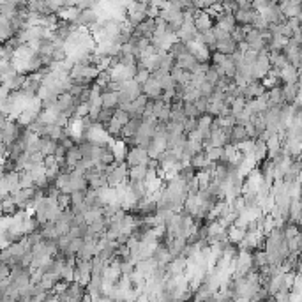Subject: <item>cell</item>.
Instances as JSON below:
<instances>
[{
  "label": "cell",
  "instance_id": "cell-26",
  "mask_svg": "<svg viewBox=\"0 0 302 302\" xmlns=\"http://www.w3.org/2000/svg\"><path fill=\"white\" fill-rule=\"evenodd\" d=\"M65 159H67V163L69 164H76L78 161L83 159V154H81V149H80V143H76L75 147H71V149L67 150Z\"/></svg>",
  "mask_w": 302,
  "mask_h": 302
},
{
  "label": "cell",
  "instance_id": "cell-27",
  "mask_svg": "<svg viewBox=\"0 0 302 302\" xmlns=\"http://www.w3.org/2000/svg\"><path fill=\"white\" fill-rule=\"evenodd\" d=\"M115 110L117 108H101V112H99V117H98V124H101V126H104V124H108V122L112 121L113 115H115Z\"/></svg>",
  "mask_w": 302,
  "mask_h": 302
},
{
  "label": "cell",
  "instance_id": "cell-12",
  "mask_svg": "<svg viewBox=\"0 0 302 302\" xmlns=\"http://www.w3.org/2000/svg\"><path fill=\"white\" fill-rule=\"evenodd\" d=\"M141 122H143L141 117H131V121L127 122L126 126L122 127V141H126V140L133 138V136L138 133L140 126H141Z\"/></svg>",
  "mask_w": 302,
  "mask_h": 302
},
{
  "label": "cell",
  "instance_id": "cell-43",
  "mask_svg": "<svg viewBox=\"0 0 302 302\" xmlns=\"http://www.w3.org/2000/svg\"><path fill=\"white\" fill-rule=\"evenodd\" d=\"M299 85H302V65L299 67Z\"/></svg>",
  "mask_w": 302,
  "mask_h": 302
},
{
  "label": "cell",
  "instance_id": "cell-6",
  "mask_svg": "<svg viewBox=\"0 0 302 302\" xmlns=\"http://www.w3.org/2000/svg\"><path fill=\"white\" fill-rule=\"evenodd\" d=\"M214 23L216 20L205 9H198V13L195 14V25L198 28V32H207L210 28H214Z\"/></svg>",
  "mask_w": 302,
  "mask_h": 302
},
{
  "label": "cell",
  "instance_id": "cell-1",
  "mask_svg": "<svg viewBox=\"0 0 302 302\" xmlns=\"http://www.w3.org/2000/svg\"><path fill=\"white\" fill-rule=\"evenodd\" d=\"M99 21H101V14H99V11L94 9V7H85V9L80 11L78 20H76V25H78L80 28H87V30H90V28H92L96 23H99Z\"/></svg>",
  "mask_w": 302,
  "mask_h": 302
},
{
  "label": "cell",
  "instance_id": "cell-19",
  "mask_svg": "<svg viewBox=\"0 0 302 302\" xmlns=\"http://www.w3.org/2000/svg\"><path fill=\"white\" fill-rule=\"evenodd\" d=\"M270 62H272V67H274V69H283L284 65L290 64L288 57H286L284 50H281V51H270Z\"/></svg>",
  "mask_w": 302,
  "mask_h": 302
},
{
  "label": "cell",
  "instance_id": "cell-17",
  "mask_svg": "<svg viewBox=\"0 0 302 302\" xmlns=\"http://www.w3.org/2000/svg\"><path fill=\"white\" fill-rule=\"evenodd\" d=\"M269 99H270V106H283L284 104L283 85H276V87L269 88Z\"/></svg>",
  "mask_w": 302,
  "mask_h": 302
},
{
  "label": "cell",
  "instance_id": "cell-25",
  "mask_svg": "<svg viewBox=\"0 0 302 302\" xmlns=\"http://www.w3.org/2000/svg\"><path fill=\"white\" fill-rule=\"evenodd\" d=\"M205 154L210 163H219L223 159L224 147H209V149H205Z\"/></svg>",
  "mask_w": 302,
  "mask_h": 302
},
{
  "label": "cell",
  "instance_id": "cell-22",
  "mask_svg": "<svg viewBox=\"0 0 302 302\" xmlns=\"http://www.w3.org/2000/svg\"><path fill=\"white\" fill-rule=\"evenodd\" d=\"M149 172L147 164H136V166H129V181H145Z\"/></svg>",
  "mask_w": 302,
  "mask_h": 302
},
{
  "label": "cell",
  "instance_id": "cell-30",
  "mask_svg": "<svg viewBox=\"0 0 302 302\" xmlns=\"http://www.w3.org/2000/svg\"><path fill=\"white\" fill-rule=\"evenodd\" d=\"M219 78H221V75H219V71H218V67L216 65H212L210 64V67H209V71L205 73V80L209 81V83H212L216 87V83L219 81Z\"/></svg>",
  "mask_w": 302,
  "mask_h": 302
},
{
  "label": "cell",
  "instance_id": "cell-39",
  "mask_svg": "<svg viewBox=\"0 0 302 302\" xmlns=\"http://www.w3.org/2000/svg\"><path fill=\"white\" fill-rule=\"evenodd\" d=\"M196 108L200 110L201 113H207V108H209V98H203V96H200V98L195 101Z\"/></svg>",
  "mask_w": 302,
  "mask_h": 302
},
{
  "label": "cell",
  "instance_id": "cell-16",
  "mask_svg": "<svg viewBox=\"0 0 302 302\" xmlns=\"http://www.w3.org/2000/svg\"><path fill=\"white\" fill-rule=\"evenodd\" d=\"M170 75L173 76L175 83H177V85H182V87H186V85L191 81V73H189V71L184 69V67H181V65H175Z\"/></svg>",
  "mask_w": 302,
  "mask_h": 302
},
{
  "label": "cell",
  "instance_id": "cell-18",
  "mask_svg": "<svg viewBox=\"0 0 302 302\" xmlns=\"http://www.w3.org/2000/svg\"><path fill=\"white\" fill-rule=\"evenodd\" d=\"M104 131H106V135L108 136H112V138H119V140H122V124L119 121H117L115 117H113L112 121L108 122V124H104Z\"/></svg>",
  "mask_w": 302,
  "mask_h": 302
},
{
  "label": "cell",
  "instance_id": "cell-11",
  "mask_svg": "<svg viewBox=\"0 0 302 302\" xmlns=\"http://www.w3.org/2000/svg\"><path fill=\"white\" fill-rule=\"evenodd\" d=\"M279 76L283 83H299V67L293 64H286L283 69H279Z\"/></svg>",
  "mask_w": 302,
  "mask_h": 302
},
{
  "label": "cell",
  "instance_id": "cell-38",
  "mask_svg": "<svg viewBox=\"0 0 302 302\" xmlns=\"http://www.w3.org/2000/svg\"><path fill=\"white\" fill-rule=\"evenodd\" d=\"M253 28H256V30H269L270 23H269V21H267L265 18L258 16V18L255 20V23H253Z\"/></svg>",
  "mask_w": 302,
  "mask_h": 302
},
{
  "label": "cell",
  "instance_id": "cell-40",
  "mask_svg": "<svg viewBox=\"0 0 302 302\" xmlns=\"http://www.w3.org/2000/svg\"><path fill=\"white\" fill-rule=\"evenodd\" d=\"M274 301L279 302H288L290 301V290H279L274 293Z\"/></svg>",
  "mask_w": 302,
  "mask_h": 302
},
{
  "label": "cell",
  "instance_id": "cell-42",
  "mask_svg": "<svg viewBox=\"0 0 302 302\" xmlns=\"http://www.w3.org/2000/svg\"><path fill=\"white\" fill-rule=\"evenodd\" d=\"M67 150H69V149H67V147H64V145H62L60 141H59V147H57L55 156H57V158H59V159H60V158H65V156H67Z\"/></svg>",
  "mask_w": 302,
  "mask_h": 302
},
{
  "label": "cell",
  "instance_id": "cell-35",
  "mask_svg": "<svg viewBox=\"0 0 302 302\" xmlns=\"http://www.w3.org/2000/svg\"><path fill=\"white\" fill-rule=\"evenodd\" d=\"M214 90H216V87L212 83H209V81H203V83L200 85V92H201V96L203 98H212V94H214Z\"/></svg>",
  "mask_w": 302,
  "mask_h": 302
},
{
  "label": "cell",
  "instance_id": "cell-32",
  "mask_svg": "<svg viewBox=\"0 0 302 302\" xmlns=\"http://www.w3.org/2000/svg\"><path fill=\"white\" fill-rule=\"evenodd\" d=\"M113 117H115L117 121L121 122L122 126H126L127 122L131 121V113L127 112V110H124V108H121V106H119V108L115 110V115H113Z\"/></svg>",
  "mask_w": 302,
  "mask_h": 302
},
{
  "label": "cell",
  "instance_id": "cell-37",
  "mask_svg": "<svg viewBox=\"0 0 302 302\" xmlns=\"http://www.w3.org/2000/svg\"><path fill=\"white\" fill-rule=\"evenodd\" d=\"M57 200H59V205H60L62 209H69L71 207V193H64V191H62Z\"/></svg>",
  "mask_w": 302,
  "mask_h": 302
},
{
  "label": "cell",
  "instance_id": "cell-5",
  "mask_svg": "<svg viewBox=\"0 0 302 302\" xmlns=\"http://www.w3.org/2000/svg\"><path fill=\"white\" fill-rule=\"evenodd\" d=\"M156 25H158L156 18L143 20L141 23H138L135 27V30H133V36H136V38H152L154 32H156Z\"/></svg>",
  "mask_w": 302,
  "mask_h": 302
},
{
  "label": "cell",
  "instance_id": "cell-2",
  "mask_svg": "<svg viewBox=\"0 0 302 302\" xmlns=\"http://www.w3.org/2000/svg\"><path fill=\"white\" fill-rule=\"evenodd\" d=\"M124 159L127 161L129 166H136V164H147L149 163V150L143 149V147H138V145H133L129 150H126L124 154Z\"/></svg>",
  "mask_w": 302,
  "mask_h": 302
},
{
  "label": "cell",
  "instance_id": "cell-15",
  "mask_svg": "<svg viewBox=\"0 0 302 302\" xmlns=\"http://www.w3.org/2000/svg\"><path fill=\"white\" fill-rule=\"evenodd\" d=\"M177 65H181V67H184L186 71L193 73V71L196 69V65H198V59H196V55H193L191 51H187V53H184L182 57L177 59Z\"/></svg>",
  "mask_w": 302,
  "mask_h": 302
},
{
  "label": "cell",
  "instance_id": "cell-33",
  "mask_svg": "<svg viewBox=\"0 0 302 302\" xmlns=\"http://www.w3.org/2000/svg\"><path fill=\"white\" fill-rule=\"evenodd\" d=\"M184 113H186L187 117H200L201 112L196 108L195 102H186L184 101Z\"/></svg>",
  "mask_w": 302,
  "mask_h": 302
},
{
  "label": "cell",
  "instance_id": "cell-4",
  "mask_svg": "<svg viewBox=\"0 0 302 302\" xmlns=\"http://www.w3.org/2000/svg\"><path fill=\"white\" fill-rule=\"evenodd\" d=\"M279 7L286 18H297L302 13V0H279Z\"/></svg>",
  "mask_w": 302,
  "mask_h": 302
},
{
  "label": "cell",
  "instance_id": "cell-13",
  "mask_svg": "<svg viewBox=\"0 0 302 302\" xmlns=\"http://www.w3.org/2000/svg\"><path fill=\"white\" fill-rule=\"evenodd\" d=\"M299 94H301V85L299 83H283V96L284 102L293 104L299 101Z\"/></svg>",
  "mask_w": 302,
  "mask_h": 302
},
{
  "label": "cell",
  "instance_id": "cell-31",
  "mask_svg": "<svg viewBox=\"0 0 302 302\" xmlns=\"http://www.w3.org/2000/svg\"><path fill=\"white\" fill-rule=\"evenodd\" d=\"M75 265H64V269H62V281L65 283H71V281H75Z\"/></svg>",
  "mask_w": 302,
  "mask_h": 302
},
{
  "label": "cell",
  "instance_id": "cell-28",
  "mask_svg": "<svg viewBox=\"0 0 302 302\" xmlns=\"http://www.w3.org/2000/svg\"><path fill=\"white\" fill-rule=\"evenodd\" d=\"M246 102H247V99L244 98V96H239V98H235L232 101V115H235L237 117L239 113L246 108Z\"/></svg>",
  "mask_w": 302,
  "mask_h": 302
},
{
  "label": "cell",
  "instance_id": "cell-23",
  "mask_svg": "<svg viewBox=\"0 0 302 302\" xmlns=\"http://www.w3.org/2000/svg\"><path fill=\"white\" fill-rule=\"evenodd\" d=\"M244 140H249V135H247L246 126H241V124H235L232 129V143L239 145Z\"/></svg>",
  "mask_w": 302,
  "mask_h": 302
},
{
  "label": "cell",
  "instance_id": "cell-7",
  "mask_svg": "<svg viewBox=\"0 0 302 302\" xmlns=\"http://www.w3.org/2000/svg\"><path fill=\"white\" fill-rule=\"evenodd\" d=\"M163 87L159 83V80H156L154 76H150L147 81L143 83V94L145 96H149V99L156 101V99H161L163 98Z\"/></svg>",
  "mask_w": 302,
  "mask_h": 302
},
{
  "label": "cell",
  "instance_id": "cell-21",
  "mask_svg": "<svg viewBox=\"0 0 302 302\" xmlns=\"http://www.w3.org/2000/svg\"><path fill=\"white\" fill-rule=\"evenodd\" d=\"M246 233H247V228L239 226V224H232V226L228 228V237H230V241L233 244H239L242 239L246 237Z\"/></svg>",
  "mask_w": 302,
  "mask_h": 302
},
{
  "label": "cell",
  "instance_id": "cell-20",
  "mask_svg": "<svg viewBox=\"0 0 302 302\" xmlns=\"http://www.w3.org/2000/svg\"><path fill=\"white\" fill-rule=\"evenodd\" d=\"M189 164H193V166L200 172V170H207V168L210 166V161L207 159V154H205V149L201 150V152H198V154H195L193 158H191V161H189Z\"/></svg>",
  "mask_w": 302,
  "mask_h": 302
},
{
  "label": "cell",
  "instance_id": "cell-41",
  "mask_svg": "<svg viewBox=\"0 0 302 302\" xmlns=\"http://www.w3.org/2000/svg\"><path fill=\"white\" fill-rule=\"evenodd\" d=\"M269 4H270V0H253V7H255L258 13H260L262 9H265Z\"/></svg>",
  "mask_w": 302,
  "mask_h": 302
},
{
  "label": "cell",
  "instance_id": "cell-10",
  "mask_svg": "<svg viewBox=\"0 0 302 302\" xmlns=\"http://www.w3.org/2000/svg\"><path fill=\"white\" fill-rule=\"evenodd\" d=\"M237 50H239V42L232 38V34H230L228 38L219 39V41L216 42V51H221L224 55H233Z\"/></svg>",
  "mask_w": 302,
  "mask_h": 302
},
{
  "label": "cell",
  "instance_id": "cell-36",
  "mask_svg": "<svg viewBox=\"0 0 302 302\" xmlns=\"http://www.w3.org/2000/svg\"><path fill=\"white\" fill-rule=\"evenodd\" d=\"M198 129V117H187L186 124H184V131L186 133H191V131Z\"/></svg>",
  "mask_w": 302,
  "mask_h": 302
},
{
  "label": "cell",
  "instance_id": "cell-3",
  "mask_svg": "<svg viewBox=\"0 0 302 302\" xmlns=\"http://www.w3.org/2000/svg\"><path fill=\"white\" fill-rule=\"evenodd\" d=\"M267 90H269V88L265 87L262 80H251L246 87H242V96L249 101V99H255V98H258V96H262V94H265Z\"/></svg>",
  "mask_w": 302,
  "mask_h": 302
},
{
  "label": "cell",
  "instance_id": "cell-8",
  "mask_svg": "<svg viewBox=\"0 0 302 302\" xmlns=\"http://www.w3.org/2000/svg\"><path fill=\"white\" fill-rule=\"evenodd\" d=\"M246 42H247V46L251 48V50H256V51H260V50H263V48H267V41H265V38L262 36L260 30H256V28L247 30Z\"/></svg>",
  "mask_w": 302,
  "mask_h": 302
},
{
  "label": "cell",
  "instance_id": "cell-24",
  "mask_svg": "<svg viewBox=\"0 0 302 302\" xmlns=\"http://www.w3.org/2000/svg\"><path fill=\"white\" fill-rule=\"evenodd\" d=\"M200 96H201L200 87H195V85H191V83H187L186 87H184V101L186 102H195Z\"/></svg>",
  "mask_w": 302,
  "mask_h": 302
},
{
  "label": "cell",
  "instance_id": "cell-9",
  "mask_svg": "<svg viewBox=\"0 0 302 302\" xmlns=\"http://www.w3.org/2000/svg\"><path fill=\"white\" fill-rule=\"evenodd\" d=\"M235 20H237V23L239 25H242V27H247V25H251L253 27V23H255V20L260 16V13L253 7V9H239L237 7V11H235Z\"/></svg>",
  "mask_w": 302,
  "mask_h": 302
},
{
  "label": "cell",
  "instance_id": "cell-14",
  "mask_svg": "<svg viewBox=\"0 0 302 302\" xmlns=\"http://www.w3.org/2000/svg\"><path fill=\"white\" fill-rule=\"evenodd\" d=\"M101 101L104 108H119V104H121V96H119V92H115V90H102Z\"/></svg>",
  "mask_w": 302,
  "mask_h": 302
},
{
  "label": "cell",
  "instance_id": "cell-29",
  "mask_svg": "<svg viewBox=\"0 0 302 302\" xmlns=\"http://www.w3.org/2000/svg\"><path fill=\"white\" fill-rule=\"evenodd\" d=\"M288 247L293 253H302V232L297 233L295 237L288 239Z\"/></svg>",
  "mask_w": 302,
  "mask_h": 302
},
{
  "label": "cell",
  "instance_id": "cell-34",
  "mask_svg": "<svg viewBox=\"0 0 302 302\" xmlns=\"http://www.w3.org/2000/svg\"><path fill=\"white\" fill-rule=\"evenodd\" d=\"M152 76V73H150L149 69H145V67H140L138 69V73H136V76H135V81H138L140 85H143L147 80Z\"/></svg>",
  "mask_w": 302,
  "mask_h": 302
}]
</instances>
